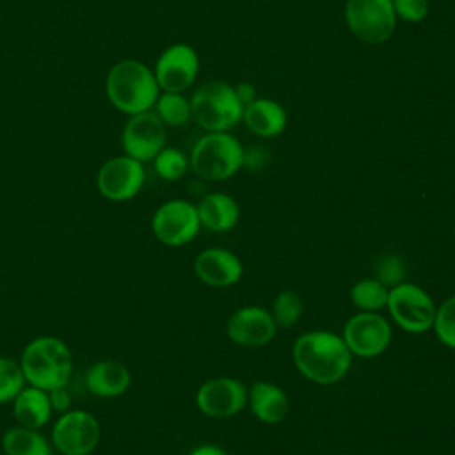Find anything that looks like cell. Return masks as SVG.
Masks as SVG:
<instances>
[{
	"label": "cell",
	"mask_w": 455,
	"mask_h": 455,
	"mask_svg": "<svg viewBox=\"0 0 455 455\" xmlns=\"http://www.w3.org/2000/svg\"><path fill=\"white\" fill-rule=\"evenodd\" d=\"M60 455H62V453H60Z\"/></svg>",
	"instance_id": "cell-34"
},
{
	"label": "cell",
	"mask_w": 455,
	"mask_h": 455,
	"mask_svg": "<svg viewBox=\"0 0 455 455\" xmlns=\"http://www.w3.org/2000/svg\"><path fill=\"white\" fill-rule=\"evenodd\" d=\"M405 275V263L400 256L396 254H386L382 258H379L373 265V277L377 281H380L384 286H396L400 283H403Z\"/></svg>",
	"instance_id": "cell-29"
},
{
	"label": "cell",
	"mask_w": 455,
	"mask_h": 455,
	"mask_svg": "<svg viewBox=\"0 0 455 455\" xmlns=\"http://www.w3.org/2000/svg\"><path fill=\"white\" fill-rule=\"evenodd\" d=\"M235 92H236V96H238V100H240V103L245 107V105H249L251 101H254L258 96H256V87L252 85V84H249V82H240V84H236L235 85Z\"/></svg>",
	"instance_id": "cell-32"
},
{
	"label": "cell",
	"mask_w": 455,
	"mask_h": 455,
	"mask_svg": "<svg viewBox=\"0 0 455 455\" xmlns=\"http://www.w3.org/2000/svg\"><path fill=\"white\" fill-rule=\"evenodd\" d=\"M245 160L242 142L229 132H206L192 148L190 167L206 181H224L236 174Z\"/></svg>",
	"instance_id": "cell-4"
},
{
	"label": "cell",
	"mask_w": 455,
	"mask_h": 455,
	"mask_svg": "<svg viewBox=\"0 0 455 455\" xmlns=\"http://www.w3.org/2000/svg\"><path fill=\"white\" fill-rule=\"evenodd\" d=\"M302 311H304V304L299 293L293 290H284L274 299L270 315L277 325L290 327L297 323V320L302 316Z\"/></svg>",
	"instance_id": "cell-26"
},
{
	"label": "cell",
	"mask_w": 455,
	"mask_h": 455,
	"mask_svg": "<svg viewBox=\"0 0 455 455\" xmlns=\"http://www.w3.org/2000/svg\"><path fill=\"white\" fill-rule=\"evenodd\" d=\"M2 448L5 455H52L48 439L39 430L21 425L5 430L2 435Z\"/></svg>",
	"instance_id": "cell-22"
},
{
	"label": "cell",
	"mask_w": 455,
	"mask_h": 455,
	"mask_svg": "<svg viewBox=\"0 0 455 455\" xmlns=\"http://www.w3.org/2000/svg\"><path fill=\"white\" fill-rule=\"evenodd\" d=\"M160 91L183 92L197 78L199 55L187 43H176L165 48L156 59L153 69Z\"/></svg>",
	"instance_id": "cell-13"
},
{
	"label": "cell",
	"mask_w": 455,
	"mask_h": 455,
	"mask_svg": "<svg viewBox=\"0 0 455 455\" xmlns=\"http://www.w3.org/2000/svg\"><path fill=\"white\" fill-rule=\"evenodd\" d=\"M391 0H347L345 21L348 30L366 44L386 43L396 27Z\"/></svg>",
	"instance_id": "cell-7"
},
{
	"label": "cell",
	"mask_w": 455,
	"mask_h": 455,
	"mask_svg": "<svg viewBox=\"0 0 455 455\" xmlns=\"http://www.w3.org/2000/svg\"><path fill=\"white\" fill-rule=\"evenodd\" d=\"M393 322L412 334L427 332L434 325V299L414 283H400L389 290L386 304Z\"/></svg>",
	"instance_id": "cell-6"
},
{
	"label": "cell",
	"mask_w": 455,
	"mask_h": 455,
	"mask_svg": "<svg viewBox=\"0 0 455 455\" xmlns=\"http://www.w3.org/2000/svg\"><path fill=\"white\" fill-rule=\"evenodd\" d=\"M251 412L267 425H277L281 423L288 411H290V402L286 393L272 384V382H263L258 380L249 387V396H247Z\"/></svg>",
	"instance_id": "cell-19"
},
{
	"label": "cell",
	"mask_w": 455,
	"mask_h": 455,
	"mask_svg": "<svg viewBox=\"0 0 455 455\" xmlns=\"http://www.w3.org/2000/svg\"><path fill=\"white\" fill-rule=\"evenodd\" d=\"M249 389L233 377H215L199 386L197 409L210 418H231L247 405Z\"/></svg>",
	"instance_id": "cell-14"
},
{
	"label": "cell",
	"mask_w": 455,
	"mask_h": 455,
	"mask_svg": "<svg viewBox=\"0 0 455 455\" xmlns=\"http://www.w3.org/2000/svg\"><path fill=\"white\" fill-rule=\"evenodd\" d=\"M277 323L272 315L258 306H245L236 309L226 323L228 338L247 348H256L270 343L275 336Z\"/></svg>",
	"instance_id": "cell-15"
},
{
	"label": "cell",
	"mask_w": 455,
	"mask_h": 455,
	"mask_svg": "<svg viewBox=\"0 0 455 455\" xmlns=\"http://www.w3.org/2000/svg\"><path fill=\"white\" fill-rule=\"evenodd\" d=\"M194 272L204 284L226 288L240 281L243 267L235 252L222 247H210L196 256Z\"/></svg>",
	"instance_id": "cell-16"
},
{
	"label": "cell",
	"mask_w": 455,
	"mask_h": 455,
	"mask_svg": "<svg viewBox=\"0 0 455 455\" xmlns=\"http://www.w3.org/2000/svg\"><path fill=\"white\" fill-rule=\"evenodd\" d=\"M242 121L258 137H275L281 135L288 124L286 110L281 103L270 98H256L243 107Z\"/></svg>",
	"instance_id": "cell-18"
},
{
	"label": "cell",
	"mask_w": 455,
	"mask_h": 455,
	"mask_svg": "<svg viewBox=\"0 0 455 455\" xmlns=\"http://www.w3.org/2000/svg\"><path fill=\"white\" fill-rule=\"evenodd\" d=\"M352 355L375 357L391 343V325L379 313L359 311L343 327L341 334Z\"/></svg>",
	"instance_id": "cell-12"
},
{
	"label": "cell",
	"mask_w": 455,
	"mask_h": 455,
	"mask_svg": "<svg viewBox=\"0 0 455 455\" xmlns=\"http://www.w3.org/2000/svg\"><path fill=\"white\" fill-rule=\"evenodd\" d=\"M132 384L130 370L116 359H103L94 363L85 373V386L91 395L101 398L121 396Z\"/></svg>",
	"instance_id": "cell-17"
},
{
	"label": "cell",
	"mask_w": 455,
	"mask_h": 455,
	"mask_svg": "<svg viewBox=\"0 0 455 455\" xmlns=\"http://www.w3.org/2000/svg\"><path fill=\"white\" fill-rule=\"evenodd\" d=\"M389 290L380 281L373 279H361L350 288V300L361 311L377 313L387 304Z\"/></svg>",
	"instance_id": "cell-24"
},
{
	"label": "cell",
	"mask_w": 455,
	"mask_h": 455,
	"mask_svg": "<svg viewBox=\"0 0 455 455\" xmlns=\"http://www.w3.org/2000/svg\"><path fill=\"white\" fill-rule=\"evenodd\" d=\"M188 455H228L220 446L215 444H201L197 448H194Z\"/></svg>",
	"instance_id": "cell-33"
},
{
	"label": "cell",
	"mask_w": 455,
	"mask_h": 455,
	"mask_svg": "<svg viewBox=\"0 0 455 455\" xmlns=\"http://www.w3.org/2000/svg\"><path fill=\"white\" fill-rule=\"evenodd\" d=\"M201 220L196 204L185 199H171L160 204L151 219L153 235L169 247H180L196 238Z\"/></svg>",
	"instance_id": "cell-9"
},
{
	"label": "cell",
	"mask_w": 455,
	"mask_h": 455,
	"mask_svg": "<svg viewBox=\"0 0 455 455\" xmlns=\"http://www.w3.org/2000/svg\"><path fill=\"white\" fill-rule=\"evenodd\" d=\"M196 208L201 226L215 233L229 231L231 228L236 226L240 217L238 203L224 192L206 194L199 201V204H196Z\"/></svg>",
	"instance_id": "cell-20"
},
{
	"label": "cell",
	"mask_w": 455,
	"mask_h": 455,
	"mask_svg": "<svg viewBox=\"0 0 455 455\" xmlns=\"http://www.w3.org/2000/svg\"><path fill=\"white\" fill-rule=\"evenodd\" d=\"M146 180L142 162L128 156L119 155L108 158L98 171L96 187L98 192L108 201H130L133 199Z\"/></svg>",
	"instance_id": "cell-11"
},
{
	"label": "cell",
	"mask_w": 455,
	"mask_h": 455,
	"mask_svg": "<svg viewBox=\"0 0 455 455\" xmlns=\"http://www.w3.org/2000/svg\"><path fill=\"white\" fill-rule=\"evenodd\" d=\"M165 124L155 114V110L128 116V121L121 132V146L124 155L142 164L153 160L165 148Z\"/></svg>",
	"instance_id": "cell-10"
},
{
	"label": "cell",
	"mask_w": 455,
	"mask_h": 455,
	"mask_svg": "<svg viewBox=\"0 0 455 455\" xmlns=\"http://www.w3.org/2000/svg\"><path fill=\"white\" fill-rule=\"evenodd\" d=\"M153 108L155 114L162 119V123L169 126H183L192 119L190 98L183 96V92L162 91Z\"/></svg>",
	"instance_id": "cell-23"
},
{
	"label": "cell",
	"mask_w": 455,
	"mask_h": 455,
	"mask_svg": "<svg viewBox=\"0 0 455 455\" xmlns=\"http://www.w3.org/2000/svg\"><path fill=\"white\" fill-rule=\"evenodd\" d=\"M52 403L48 391L34 387V386H25L16 398L12 400V414L18 425L39 430L43 428L50 418H52Z\"/></svg>",
	"instance_id": "cell-21"
},
{
	"label": "cell",
	"mask_w": 455,
	"mask_h": 455,
	"mask_svg": "<svg viewBox=\"0 0 455 455\" xmlns=\"http://www.w3.org/2000/svg\"><path fill=\"white\" fill-rule=\"evenodd\" d=\"M153 165H155L156 174L162 180L176 181V180L185 176V172L190 167V162H188L187 155L181 149H178V148H164L153 158Z\"/></svg>",
	"instance_id": "cell-25"
},
{
	"label": "cell",
	"mask_w": 455,
	"mask_h": 455,
	"mask_svg": "<svg viewBox=\"0 0 455 455\" xmlns=\"http://www.w3.org/2000/svg\"><path fill=\"white\" fill-rule=\"evenodd\" d=\"M432 327L437 339L444 347L455 350V295L448 297L441 306H437Z\"/></svg>",
	"instance_id": "cell-28"
},
{
	"label": "cell",
	"mask_w": 455,
	"mask_h": 455,
	"mask_svg": "<svg viewBox=\"0 0 455 455\" xmlns=\"http://www.w3.org/2000/svg\"><path fill=\"white\" fill-rule=\"evenodd\" d=\"M100 437V421L82 409L62 412L52 428V443L62 455H89L98 446Z\"/></svg>",
	"instance_id": "cell-8"
},
{
	"label": "cell",
	"mask_w": 455,
	"mask_h": 455,
	"mask_svg": "<svg viewBox=\"0 0 455 455\" xmlns=\"http://www.w3.org/2000/svg\"><path fill=\"white\" fill-rule=\"evenodd\" d=\"M20 366L28 386L52 391L69 382L73 355L62 339L55 336H39L23 348Z\"/></svg>",
	"instance_id": "cell-3"
},
{
	"label": "cell",
	"mask_w": 455,
	"mask_h": 455,
	"mask_svg": "<svg viewBox=\"0 0 455 455\" xmlns=\"http://www.w3.org/2000/svg\"><path fill=\"white\" fill-rule=\"evenodd\" d=\"M293 363L307 380L329 386L341 380L352 364L343 338L331 331H309L293 343Z\"/></svg>",
	"instance_id": "cell-1"
},
{
	"label": "cell",
	"mask_w": 455,
	"mask_h": 455,
	"mask_svg": "<svg viewBox=\"0 0 455 455\" xmlns=\"http://www.w3.org/2000/svg\"><path fill=\"white\" fill-rule=\"evenodd\" d=\"M48 396H50V403H52V409L57 411V412H66L69 411V405H71V395L69 391L66 389V386L62 387H55L52 391H48Z\"/></svg>",
	"instance_id": "cell-31"
},
{
	"label": "cell",
	"mask_w": 455,
	"mask_h": 455,
	"mask_svg": "<svg viewBox=\"0 0 455 455\" xmlns=\"http://www.w3.org/2000/svg\"><path fill=\"white\" fill-rule=\"evenodd\" d=\"M190 108L192 119L204 132H229L243 117V105L235 85L222 80L199 85L190 96Z\"/></svg>",
	"instance_id": "cell-5"
},
{
	"label": "cell",
	"mask_w": 455,
	"mask_h": 455,
	"mask_svg": "<svg viewBox=\"0 0 455 455\" xmlns=\"http://www.w3.org/2000/svg\"><path fill=\"white\" fill-rule=\"evenodd\" d=\"M25 384L27 380L20 363L11 357H0V403L12 402Z\"/></svg>",
	"instance_id": "cell-27"
},
{
	"label": "cell",
	"mask_w": 455,
	"mask_h": 455,
	"mask_svg": "<svg viewBox=\"0 0 455 455\" xmlns=\"http://www.w3.org/2000/svg\"><path fill=\"white\" fill-rule=\"evenodd\" d=\"M391 4L396 18L409 23L423 21L430 11L428 0H391Z\"/></svg>",
	"instance_id": "cell-30"
},
{
	"label": "cell",
	"mask_w": 455,
	"mask_h": 455,
	"mask_svg": "<svg viewBox=\"0 0 455 455\" xmlns=\"http://www.w3.org/2000/svg\"><path fill=\"white\" fill-rule=\"evenodd\" d=\"M105 92L110 105L133 116L151 110L162 91L153 69L137 59H123L108 69Z\"/></svg>",
	"instance_id": "cell-2"
}]
</instances>
